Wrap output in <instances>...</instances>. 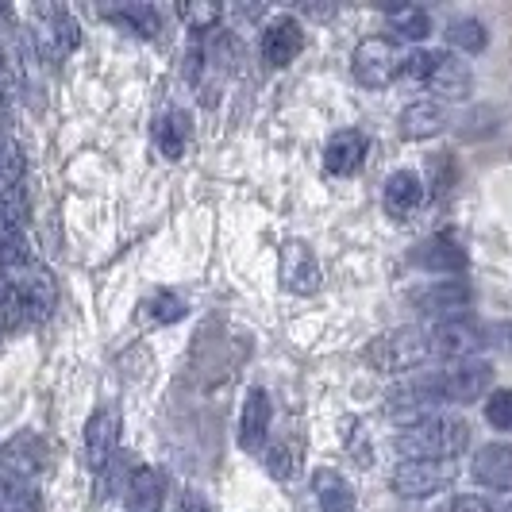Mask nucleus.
<instances>
[{
    "mask_svg": "<svg viewBox=\"0 0 512 512\" xmlns=\"http://www.w3.org/2000/svg\"><path fill=\"white\" fill-rule=\"evenodd\" d=\"M151 312H154V320L170 324V320H181V316H185V301L174 297V293H158L151 301Z\"/></svg>",
    "mask_w": 512,
    "mask_h": 512,
    "instance_id": "7c9ffc66",
    "label": "nucleus"
},
{
    "mask_svg": "<svg viewBox=\"0 0 512 512\" xmlns=\"http://www.w3.org/2000/svg\"><path fill=\"white\" fill-rule=\"evenodd\" d=\"M24 289V308H27V320H47L54 308V282L47 274H31L27 282H20Z\"/></svg>",
    "mask_w": 512,
    "mask_h": 512,
    "instance_id": "b1692460",
    "label": "nucleus"
},
{
    "mask_svg": "<svg viewBox=\"0 0 512 512\" xmlns=\"http://www.w3.org/2000/svg\"><path fill=\"white\" fill-rule=\"evenodd\" d=\"M389 31H393L397 39L420 43V39H428V31H432V16H428L424 8H397V12H389Z\"/></svg>",
    "mask_w": 512,
    "mask_h": 512,
    "instance_id": "a878e982",
    "label": "nucleus"
},
{
    "mask_svg": "<svg viewBox=\"0 0 512 512\" xmlns=\"http://www.w3.org/2000/svg\"><path fill=\"white\" fill-rule=\"evenodd\" d=\"M301 47H305V31H301V24L297 20H289V16H282V20H274V24L262 31V62L266 66H289L297 54H301Z\"/></svg>",
    "mask_w": 512,
    "mask_h": 512,
    "instance_id": "9b49d317",
    "label": "nucleus"
},
{
    "mask_svg": "<svg viewBox=\"0 0 512 512\" xmlns=\"http://www.w3.org/2000/svg\"><path fill=\"white\" fill-rule=\"evenodd\" d=\"M493 512H512V497L505 501V505H501V509H493Z\"/></svg>",
    "mask_w": 512,
    "mask_h": 512,
    "instance_id": "f704fd0d",
    "label": "nucleus"
},
{
    "mask_svg": "<svg viewBox=\"0 0 512 512\" xmlns=\"http://www.w3.org/2000/svg\"><path fill=\"white\" fill-rule=\"evenodd\" d=\"M366 135L362 131H335L324 147V170L335 174V178H351L359 174L362 162H366Z\"/></svg>",
    "mask_w": 512,
    "mask_h": 512,
    "instance_id": "ddd939ff",
    "label": "nucleus"
},
{
    "mask_svg": "<svg viewBox=\"0 0 512 512\" xmlns=\"http://www.w3.org/2000/svg\"><path fill=\"white\" fill-rule=\"evenodd\" d=\"M493 385V366L478 359L451 362L447 370H436L439 405H470Z\"/></svg>",
    "mask_w": 512,
    "mask_h": 512,
    "instance_id": "20e7f679",
    "label": "nucleus"
},
{
    "mask_svg": "<svg viewBox=\"0 0 512 512\" xmlns=\"http://www.w3.org/2000/svg\"><path fill=\"white\" fill-rule=\"evenodd\" d=\"M154 139H158V147L166 158H181L185 154V143H189V128H185V116L174 112V116H162L158 124H154Z\"/></svg>",
    "mask_w": 512,
    "mask_h": 512,
    "instance_id": "bb28decb",
    "label": "nucleus"
},
{
    "mask_svg": "<svg viewBox=\"0 0 512 512\" xmlns=\"http://www.w3.org/2000/svg\"><path fill=\"white\" fill-rule=\"evenodd\" d=\"M0 512H39V493L24 478L0 474Z\"/></svg>",
    "mask_w": 512,
    "mask_h": 512,
    "instance_id": "393cba45",
    "label": "nucleus"
},
{
    "mask_svg": "<svg viewBox=\"0 0 512 512\" xmlns=\"http://www.w3.org/2000/svg\"><path fill=\"white\" fill-rule=\"evenodd\" d=\"M436 512H493V509H489L482 497H474V493H462V497H451L447 505H439Z\"/></svg>",
    "mask_w": 512,
    "mask_h": 512,
    "instance_id": "473e14b6",
    "label": "nucleus"
},
{
    "mask_svg": "<svg viewBox=\"0 0 512 512\" xmlns=\"http://www.w3.org/2000/svg\"><path fill=\"white\" fill-rule=\"evenodd\" d=\"M470 474L486 489H512V443H486L474 455Z\"/></svg>",
    "mask_w": 512,
    "mask_h": 512,
    "instance_id": "2eb2a0df",
    "label": "nucleus"
},
{
    "mask_svg": "<svg viewBox=\"0 0 512 512\" xmlns=\"http://www.w3.org/2000/svg\"><path fill=\"white\" fill-rule=\"evenodd\" d=\"M389 482H393V493H401L405 501H424V497H436L455 482V462L405 459L389 474Z\"/></svg>",
    "mask_w": 512,
    "mask_h": 512,
    "instance_id": "7ed1b4c3",
    "label": "nucleus"
},
{
    "mask_svg": "<svg viewBox=\"0 0 512 512\" xmlns=\"http://www.w3.org/2000/svg\"><path fill=\"white\" fill-rule=\"evenodd\" d=\"M436 54L439 51H412L401 58V77L412 85H428V77L436 70Z\"/></svg>",
    "mask_w": 512,
    "mask_h": 512,
    "instance_id": "c85d7f7f",
    "label": "nucleus"
},
{
    "mask_svg": "<svg viewBox=\"0 0 512 512\" xmlns=\"http://www.w3.org/2000/svg\"><path fill=\"white\" fill-rule=\"evenodd\" d=\"M312 493L320 512H355V489L339 470H316L312 474Z\"/></svg>",
    "mask_w": 512,
    "mask_h": 512,
    "instance_id": "a211bd4d",
    "label": "nucleus"
},
{
    "mask_svg": "<svg viewBox=\"0 0 512 512\" xmlns=\"http://www.w3.org/2000/svg\"><path fill=\"white\" fill-rule=\"evenodd\" d=\"M409 262L416 270H428V274H462L470 258H466V251H462L451 235H432V239H424L412 251Z\"/></svg>",
    "mask_w": 512,
    "mask_h": 512,
    "instance_id": "1a4fd4ad",
    "label": "nucleus"
},
{
    "mask_svg": "<svg viewBox=\"0 0 512 512\" xmlns=\"http://www.w3.org/2000/svg\"><path fill=\"white\" fill-rule=\"evenodd\" d=\"M447 43L462 54H482L489 47V31L482 20H474V16H459V20H451L447 24Z\"/></svg>",
    "mask_w": 512,
    "mask_h": 512,
    "instance_id": "5701e85b",
    "label": "nucleus"
},
{
    "mask_svg": "<svg viewBox=\"0 0 512 512\" xmlns=\"http://www.w3.org/2000/svg\"><path fill=\"white\" fill-rule=\"evenodd\" d=\"M77 43H81V31H77L74 16L66 8H43V27H39V47H43V54L51 62H58V58L74 54Z\"/></svg>",
    "mask_w": 512,
    "mask_h": 512,
    "instance_id": "f8f14e48",
    "label": "nucleus"
},
{
    "mask_svg": "<svg viewBox=\"0 0 512 512\" xmlns=\"http://www.w3.org/2000/svg\"><path fill=\"white\" fill-rule=\"evenodd\" d=\"M412 305L420 316H432V320H459L466 308L474 305V289L462 278H439L432 285H420L412 293Z\"/></svg>",
    "mask_w": 512,
    "mask_h": 512,
    "instance_id": "39448f33",
    "label": "nucleus"
},
{
    "mask_svg": "<svg viewBox=\"0 0 512 512\" xmlns=\"http://www.w3.org/2000/svg\"><path fill=\"white\" fill-rule=\"evenodd\" d=\"M486 420L497 432H512V389H497L486 401Z\"/></svg>",
    "mask_w": 512,
    "mask_h": 512,
    "instance_id": "c756f323",
    "label": "nucleus"
},
{
    "mask_svg": "<svg viewBox=\"0 0 512 512\" xmlns=\"http://www.w3.org/2000/svg\"><path fill=\"white\" fill-rule=\"evenodd\" d=\"M447 128V112L439 101H412L401 112V135L405 139H432Z\"/></svg>",
    "mask_w": 512,
    "mask_h": 512,
    "instance_id": "6ab92c4d",
    "label": "nucleus"
},
{
    "mask_svg": "<svg viewBox=\"0 0 512 512\" xmlns=\"http://www.w3.org/2000/svg\"><path fill=\"white\" fill-rule=\"evenodd\" d=\"M405 459H459L470 443V424L459 416H424L416 424H405L401 436L393 439Z\"/></svg>",
    "mask_w": 512,
    "mask_h": 512,
    "instance_id": "f257e3e1",
    "label": "nucleus"
},
{
    "mask_svg": "<svg viewBox=\"0 0 512 512\" xmlns=\"http://www.w3.org/2000/svg\"><path fill=\"white\" fill-rule=\"evenodd\" d=\"M351 70L366 89H385L393 77H401V54L389 39H366L351 54Z\"/></svg>",
    "mask_w": 512,
    "mask_h": 512,
    "instance_id": "0eeeda50",
    "label": "nucleus"
},
{
    "mask_svg": "<svg viewBox=\"0 0 512 512\" xmlns=\"http://www.w3.org/2000/svg\"><path fill=\"white\" fill-rule=\"evenodd\" d=\"M428 89L436 93L439 101H466L470 89H474V74L455 54H436V70L428 77Z\"/></svg>",
    "mask_w": 512,
    "mask_h": 512,
    "instance_id": "4468645a",
    "label": "nucleus"
},
{
    "mask_svg": "<svg viewBox=\"0 0 512 512\" xmlns=\"http://www.w3.org/2000/svg\"><path fill=\"white\" fill-rule=\"evenodd\" d=\"M428 339H432V359L466 362L486 347V328H478V324H470V320L459 316V320H439V324H432Z\"/></svg>",
    "mask_w": 512,
    "mask_h": 512,
    "instance_id": "423d86ee",
    "label": "nucleus"
},
{
    "mask_svg": "<svg viewBox=\"0 0 512 512\" xmlns=\"http://www.w3.org/2000/svg\"><path fill=\"white\" fill-rule=\"evenodd\" d=\"M181 16L193 20L197 31H205V27H212L220 20V8H216V4H197V8H181Z\"/></svg>",
    "mask_w": 512,
    "mask_h": 512,
    "instance_id": "2f4dec72",
    "label": "nucleus"
},
{
    "mask_svg": "<svg viewBox=\"0 0 512 512\" xmlns=\"http://www.w3.org/2000/svg\"><path fill=\"white\" fill-rule=\"evenodd\" d=\"M0 181L4 185H20L24 181V151L8 135H0Z\"/></svg>",
    "mask_w": 512,
    "mask_h": 512,
    "instance_id": "cd10ccee",
    "label": "nucleus"
},
{
    "mask_svg": "<svg viewBox=\"0 0 512 512\" xmlns=\"http://www.w3.org/2000/svg\"><path fill=\"white\" fill-rule=\"evenodd\" d=\"M104 20H112V24L131 31V35H143V39L158 35V12L147 8V4H120V8H104Z\"/></svg>",
    "mask_w": 512,
    "mask_h": 512,
    "instance_id": "4be33fe9",
    "label": "nucleus"
},
{
    "mask_svg": "<svg viewBox=\"0 0 512 512\" xmlns=\"http://www.w3.org/2000/svg\"><path fill=\"white\" fill-rule=\"evenodd\" d=\"M501 335H505V339H501V343H505V351L512 355V324H505V328H501Z\"/></svg>",
    "mask_w": 512,
    "mask_h": 512,
    "instance_id": "72a5a7b5",
    "label": "nucleus"
},
{
    "mask_svg": "<svg viewBox=\"0 0 512 512\" xmlns=\"http://www.w3.org/2000/svg\"><path fill=\"white\" fill-rule=\"evenodd\" d=\"M270 397L266 389H251L247 401H243V412H239V447L243 451H258L266 443V432H270Z\"/></svg>",
    "mask_w": 512,
    "mask_h": 512,
    "instance_id": "dca6fc26",
    "label": "nucleus"
},
{
    "mask_svg": "<svg viewBox=\"0 0 512 512\" xmlns=\"http://www.w3.org/2000/svg\"><path fill=\"white\" fill-rule=\"evenodd\" d=\"M0 455H4L8 474H12V478H24V482L31 474H39V470H43V459H47V455H43V443L35 436H16Z\"/></svg>",
    "mask_w": 512,
    "mask_h": 512,
    "instance_id": "412c9836",
    "label": "nucleus"
},
{
    "mask_svg": "<svg viewBox=\"0 0 512 512\" xmlns=\"http://www.w3.org/2000/svg\"><path fill=\"white\" fill-rule=\"evenodd\" d=\"M282 285L289 293H301V297L320 289V266L308 251V243H301V239H289L282 247Z\"/></svg>",
    "mask_w": 512,
    "mask_h": 512,
    "instance_id": "6e6552de",
    "label": "nucleus"
},
{
    "mask_svg": "<svg viewBox=\"0 0 512 512\" xmlns=\"http://www.w3.org/2000/svg\"><path fill=\"white\" fill-rule=\"evenodd\" d=\"M366 362L378 370V374H409L432 362V339L428 328H393V332L378 335L370 347H366Z\"/></svg>",
    "mask_w": 512,
    "mask_h": 512,
    "instance_id": "f03ea898",
    "label": "nucleus"
},
{
    "mask_svg": "<svg viewBox=\"0 0 512 512\" xmlns=\"http://www.w3.org/2000/svg\"><path fill=\"white\" fill-rule=\"evenodd\" d=\"M116 428H120V416L116 409H97L85 424V466L89 470H104L112 455H116Z\"/></svg>",
    "mask_w": 512,
    "mask_h": 512,
    "instance_id": "9d476101",
    "label": "nucleus"
},
{
    "mask_svg": "<svg viewBox=\"0 0 512 512\" xmlns=\"http://www.w3.org/2000/svg\"><path fill=\"white\" fill-rule=\"evenodd\" d=\"M424 181L420 174H412V170H397L393 178L385 181V208H389V216H397V220H405L412 216L416 208L424 205Z\"/></svg>",
    "mask_w": 512,
    "mask_h": 512,
    "instance_id": "f3484780",
    "label": "nucleus"
},
{
    "mask_svg": "<svg viewBox=\"0 0 512 512\" xmlns=\"http://www.w3.org/2000/svg\"><path fill=\"white\" fill-rule=\"evenodd\" d=\"M124 501H128V512H158L162 509V478L154 474L151 466L131 470Z\"/></svg>",
    "mask_w": 512,
    "mask_h": 512,
    "instance_id": "aec40b11",
    "label": "nucleus"
}]
</instances>
